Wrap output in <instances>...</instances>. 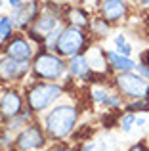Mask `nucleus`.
I'll list each match as a JSON object with an SVG mask.
<instances>
[{
	"label": "nucleus",
	"mask_w": 149,
	"mask_h": 151,
	"mask_svg": "<svg viewBox=\"0 0 149 151\" xmlns=\"http://www.w3.org/2000/svg\"><path fill=\"white\" fill-rule=\"evenodd\" d=\"M80 105L74 100L61 98L48 111H44L38 121L50 142H65L69 136H74V130L80 122Z\"/></svg>",
	"instance_id": "1"
},
{
	"label": "nucleus",
	"mask_w": 149,
	"mask_h": 151,
	"mask_svg": "<svg viewBox=\"0 0 149 151\" xmlns=\"http://www.w3.org/2000/svg\"><path fill=\"white\" fill-rule=\"evenodd\" d=\"M23 88V96H25V107L40 117L44 111H48L54 103H57L61 98L67 96L63 82H50V81H34V78H27Z\"/></svg>",
	"instance_id": "2"
},
{
	"label": "nucleus",
	"mask_w": 149,
	"mask_h": 151,
	"mask_svg": "<svg viewBox=\"0 0 149 151\" xmlns=\"http://www.w3.org/2000/svg\"><path fill=\"white\" fill-rule=\"evenodd\" d=\"M65 77H67V59L57 55L56 52L38 48L34 58L31 59V78L63 82Z\"/></svg>",
	"instance_id": "3"
},
{
	"label": "nucleus",
	"mask_w": 149,
	"mask_h": 151,
	"mask_svg": "<svg viewBox=\"0 0 149 151\" xmlns=\"http://www.w3.org/2000/svg\"><path fill=\"white\" fill-rule=\"evenodd\" d=\"M96 42L90 38L88 31L86 29H78V27H71V25H65L63 23V29H61V35L56 42V52L57 55L69 59L73 55H78V54H86Z\"/></svg>",
	"instance_id": "4"
},
{
	"label": "nucleus",
	"mask_w": 149,
	"mask_h": 151,
	"mask_svg": "<svg viewBox=\"0 0 149 151\" xmlns=\"http://www.w3.org/2000/svg\"><path fill=\"white\" fill-rule=\"evenodd\" d=\"M109 84L124 98V101L149 98V82L140 77L136 71H124V73L111 75Z\"/></svg>",
	"instance_id": "5"
},
{
	"label": "nucleus",
	"mask_w": 149,
	"mask_h": 151,
	"mask_svg": "<svg viewBox=\"0 0 149 151\" xmlns=\"http://www.w3.org/2000/svg\"><path fill=\"white\" fill-rule=\"evenodd\" d=\"M48 136L42 128L40 121L34 119L33 122L21 128L17 134H14V144L11 151H42L48 145Z\"/></svg>",
	"instance_id": "6"
},
{
	"label": "nucleus",
	"mask_w": 149,
	"mask_h": 151,
	"mask_svg": "<svg viewBox=\"0 0 149 151\" xmlns=\"http://www.w3.org/2000/svg\"><path fill=\"white\" fill-rule=\"evenodd\" d=\"M134 10L136 8L130 0H96V6H94V14L101 15L113 27L128 23Z\"/></svg>",
	"instance_id": "7"
},
{
	"label": "nucleus",
	"mask_w": 149,
	"mask_h": 151,
	"mask_svg": "<svg viewBox=\"0 0 149 151\" xmlns=\"http://www.w3.org/2000/svg\"><path fill=\"white\" fill-rule=\"evenodd\" d=\"M31 77V61H19L10 55H0V84L19 86Z\"/></svg>",
	"instance_id": "8"
},
{
	"label": "nucleus",
	"mask_w": 149,
	"mask_h": 151,
	"mask_svg": "<svg viewBox=\"0 0 149 151\" xmlns=\"http://www.w3.org/2000/svg\"><path fill=\"white\" fill-rule=\"evenodd\" d=\"M90 94V100H92L94 105L97 107H103L107 113H119L122 111L124 107V98L113 88L111 84L105 86V84H92L88 90Z\"/></svg>",
	"instance_id": "9"
},
{
	"label": "nucleus",
	"mask_w": 149,
	"mask_h": 151,
	"mask_svg": "<svg viewBox=\"0 0 149 151\" xmlns=\"http://www.w3.org/2000/svg\"><path fill=\"white\" fill-rule=\"evenodd\" d=\"M42 12V0H23L19 6L15 8H10V17H11V23H14L15 31H21L25 33L33 21L40 15Z\"/></svg>",
	"instance_id": "10"
},
{
	"label": "nucleus",
	"mask_w": 149,
	"mask_h": 151,
	"mask_svg": "<svg viewBox=\"0 0 149 151\" xmlns=\"http://www.w3.org/2000/svg\"><path fill=\"white\" fill-rule=\"evenodd\" d=\"M37 50H38V46L34 44L25 33L15 31V35L2 46L0 52H2L4 55L19 59V61H31V59L34 58V54H37Z\"/></svg>",
	"instance_id": "11"
},
{
	"label": "nucleus",
	"mask_w": 149,
	"mask_h": 151,
	"mask_svg": "<svg viewBox=\"0 0 149 151\" xmlns=\"http://www.w3.org/2000/svg\"><path fill=\"white\" fill-rule=\"evenodd\" d=\"M25 109V96L21 86H6L0 92V121L14 119Z\"/></svg>",
	"instance_id": "12"
},
{
	"label": "nucleus",
	"mask_w": 149,
	"mask_h": 151,
	"mask_svg": "<svg viewBox=\"0 0 149 151\" xmlns=\"http://www.w3.org/2000/svg\"><path fill=\"white\" fill-rule=\"evenodd\" d=\"M61 23H63V21H61L59 17H56L54 14H48V12L42 10L40 15L33 21V25L25 31V35L38 46V48H40L42 42H44V38L48 37V35L52 33L57 25H61Z\"/></svg>",
	"instance_id": "13"
},
{
	"label": "nucleus",
	"mask_w": 149,
	"mask_h": 151,
	"mask_svg": "<svg viewBox=\"0 0 149 151\" xmlns=\"http://www.w3.org/2000/svg\"><path fill=\"white\" fill-rule=\"evenodd\" d=\"M67 75L74 82H80V84H90V82H94L97 78L96 71L92 69L86 54H78L67 59Z\"/></svg>",
	"instance_id": "14"
},
{
	"label": "nucleus",
	"mask_w": 149,
	"mask_h": 151,
	"mask_svg": "<svg viewBox=\"0 0 149 151\" xmlns=\"http://www.w3.org/2000/svg\"><path fill=\"white\" fill-rule=\"evenodd\" d=\"M94 17V12L90 8L82 6V4H65L63 12V23L78 29H88L90 21Z\"/></svg>",
	"instance_id": "15"
},
{
	"label": "nucleus",
	"mask_w": 149,
	"mask_h": 151,
	"mask_svg": "<svg viewBox=\"0 0 149 151\" xmlns=\"http://www.w3.org/2000/svg\"><path fill=\"white\" fill-rule=\"evenodd\" d=\"M105 63H107V69L111 75L124 73V71H134V67H136V59L132 55L119 54L113 48H105Z\"/></svg>",
	"instance_id": "16"
},
{
	"label": "nucleus",
	"mask_w": 149,
	"mask_h": 151,
	"mask_svg": "<svg viewBox=\"0 0 149 151\" xmlns=\"http://www.w3.org/2000/svg\"><path fill=\"white\" fill-rule=\"evenodd\" d=\"M113 29H115V27H113L109 21H105L101 15L94 14V17H92V21H90V25H88V29H86V31H88L90 38L97 44V42L105 40V38L113 33Z\"/></svg>",
	"instance_id": "17"
},
{
	"label": "nucleus",
	"mask_w": 149,
	"mask_h": 151,
	"mask_svg": "<svg viewBox=\"0 0 149 151\" xmlns=\"http://www.w3.org/2000/svg\"><path fill=\"white\" fill-rule=\"evenodd\" d=\"M34 119H37V115H34V113H31V111L25 107V109H23L19 115H15L14 119H8V121H2V122L6 124V128L10 130L11 134H17L19 130H21V128H25V126L29 124V122H33Z\"/></svg>",
	"instance_id": "18"
},
{
	"label": "nucleus",
	"mask_w": 149,
	"mask_h": 151,
	"mask_svg": "<svg viewBox=\"0 0 149 151\" xmlns=\"http://www.w3.org/2000/svg\"><path fill=\"white\" fill-rule=\"evenodd\" d=\"M113 50H117L119 54H124V55H132L134 54V44L130 42V38L126 37L124 31L115 33V37H113Z\"/></svg>",
	"instance_id": "19"
},
{
	"label": "nucleus",
	"mask_w": 149,
	"mask_h": 151,
	"mask_svg": "<svg viewBox=\"0 0 149 151\" xmlns=\"http://www.w3.org/2000/svg\"><path fill=\"white\" fill-rule=\"evenodd\" d=\"M15 35V27L11 23V17L8 14L0 15V46H4Z\"/></svg>",
	"instance_id": "20"
},
{
	"label": "nucleus",
	"mask_w": 149,
	"mask_h": 151,
	"mask_svg": "<svg viewBox=\"0 0 149 151\" xmlns=\"http://www.w3.org/2000/svg\"><path fill=\"white\" fill-rule=\"evenodd\" d=\"M122 111H128V113H134V115H143V113H149V98H140V100H130V101H124Z\"/></svg>",
	"instance_id": "21"
},
{
	"label": "nucleus",
	"mask_w": 149,
	"mask_h": 151,
	"mask_svg": "<svg viewBox=\"0 0 149 151\" xmlns=\"http://www.w3.org/2000/svg\"><path fill=\"white\" fill-rule=\"evenodd\" d=\"M136 117L138 115H134V113H128V111H120V115H119V128H120V132H124V134H128L132 128L136 126Z\"/></svg>",
	"instance_id": "22"
},
{
	"label": "nucleus",
	"mask_w": 149,
	"mask_h": 151,
	"mask_svg": "<svg viewBox=\"0 0 149 151\" xmlns=\"http://www.w3.org/2000/svg\"><path fill=\"white\" fill-rule=\"evenodd\" d=\"M61 29H63V23H61V25H57L56 29H54L52 33H50L48 37L44 38V42H42V46H40V48L54 52V48H56V42H57V38H59V35H61Z\"/></svg>",
	"instance_id": "23"
},
{
	"label": "nucleus",
	"mask_w": 149,
	"mask_h": 151,
	"mask_svg": "<svg viewBox=\"0 0 149 151\" xmlns=\"http://www.w3.org/2000/svg\"><path fill=\"white\" fill-rule=\"evenodd\" d=\"M46 151H78L74 145H69V144H65V142H54V145L52 147H48Z\"/></svg>",
	"instance_id": "24"
},
{
	"label": "nucleus",
	"mask_w": 149,
	"mask_h": 151,
	"mask_svg": "<svg viewBox=\"0 0 149 151\" xmlns=\"http://www.w3.org/2000/svg\"><path fill=\"white\" fill-rule=\"evenodd\" d=\"M134 71H136V73H138L142 78H145V81L149 82V65H145L143 61H136Z\"/></svg>",
	"instance_id": "25"
},
{
	"label": "nucleus",
	"mask_w": 149,
	"mask_h": 151,
	"mask_svg": "<svg viewBox=\"0 0 149 151\" xmlns=\"http://www.w3.org/2000/svg\"><path fill=\"white\" fill-rule=\"evenodd\" d=\"M128 151H149V149H147V144H145V142L140 140V142H136V144L132 145V147L128 149Z\"/></svg>",
	"instance_id": "26"
},
{
	"label": "nucleus",
	"mask_w": 149,
	"mask_h": 151,
	"mask_svg": "<svg viewBox=\"0 0 149 151\" xmlns=\"http://www.w3.org/2000/svg\"><path fill=\"white\" fill-rule=\"evenodd\" d=\"M134 8L138 10H149V0H134Z\"/></svg>",
	"instance_id": "27"
},
{
	"label": "nucleus",
	"mask_w": 149,
	"mask_h": 151,
	"mask_svg": "<svg viewBox=\"0 0 149 151\" xmlns=\"http://www.w3.org/2000/svg\"><path fill=\"white\" fill-rule=\"evenodd\" d=\"M138 61H143L145 65H149V46L140 52V59H138Z\"/></svg>",
	"instance_id": "28"
},
{
	"label": "nucleus",
	"mask_w": 149,
	"mask_h": 151,
	"mask_svg": "<svg viewBox=\"0 0 149 151\" xmlns=\"http://www.w3.org/2000/svg\"><path fill=\"white\" fill-rule=\"evenodd\" d=\"M4 2H6L10 8H15V6H19V4H21L23 0H4Z\"/></svg>",
	"instance_id": "29"
},
{
	"label": "nucleus",
	"mask_w": 149,
	"mask_h": 151,
	"mask_svg": "<svg viewBox=\"0 0 149 151\" xmlns=\"http://www.w3.org/2000/svg\"><path fill=\"white\" fill-rule=\"evenodd\" d=\"M143 23H145V27L149 29V10H143Z\"/></svg>",
	"instance_id": "30"
},
{
	"label": "nucleus",
	"mask_w": 149,
	"mask_h": 151,
	"mask_svg": "<svg viewBox=\"0 0 149 151\" xmlns=\"http://www.w3.org/2000/svg\"><path fill=\"white\" fill-rule=\"evenodd\" d=\"M143 124H145V121H143L142 117H136V126H138V128H142Z\"/></svg>",
	"instance_id": "31"
},
{
	"label": "nucleus",
	"mask_w": 149,
	"mask_h": 151,
	"mask_svg": "<svg viewBox=\"0 0 149 151\" xmlns=\"http://www.w3.org/2000/svg\"><path fill=\"white\" fill-rule=\"evenodd\" d=\"M92 149H94V144H86V145H84V147H82L80 151H92Z\"/></svg>",
	"instance_id": "32"
},
{
	"label": "nucleus",
	"mask_w": 149,
	"mask_h": 151,
	"mask_svg": "<svg viewBox=\"0 0 149 151\" xmlns=\"http://www.w3.org/2000/svg\"><path fill=\"white\" fill-rule=\"evenodd\" d=\"M4 4H6V2H4V0H0V10H2V8H4Z\"/></svg>",
	"instance_id": "33"
},
{
	"label": "nucleus",
	"mask_w": 149,
	"mask_h": 151,
	"mask_svg": "<svg viewBox=\"0 0 149 151\" xmlns=\"http://www.w3.org/2000/svg\"><path fill=\"white\" fill-rule=\"evenodd\" d=\"M145 144H147V149H149V136H147V140H145Z\"/></svg>",
	"instance_id": "34"
},
{
	"label": "nucleus",
	"mask_w": 149,
	"mask_h": 151,
	"mask_svg": "<svg viewBox=\"0 0 149 151\" xmlns=\"http://www.w3.org/2000/svg\"><path fill=\"white\" fill-rule=\"evenodd\" d=\"M0 151H4V147H2V145H0Z\"/></svg>",
	"instance_id": "35"
},
{
	"label": "nucleus",
	"mask_w": 149,
	"mask_h": 151,
	"mask_svg": "<svg viewBox=\"0 0 149 151\" xmlns=\"http://www.w3.org/2000/svg\"><path fill=\"white\" fill-rule=\"evenodd\" d=\"M147 126H149V122H147Z\"/></svg>",
	"instance_id": "36"
}]
</instances>
